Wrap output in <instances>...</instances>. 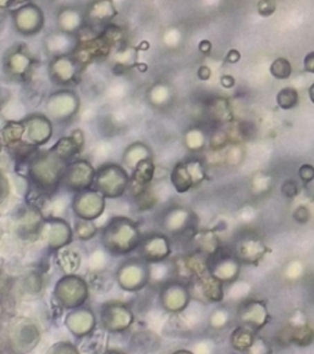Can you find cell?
<instances>
[{
    "label": "cell",
    "instance_id": "45",
    "mask_svg": "<svg viewBox=\"0 0 314 354\" xmlns=\"http://www.w3.org/2000/svg\"><path fill=\"white\" fill-rule=\"evenodd\" d=\"M299 178L304 183V184H308L314 180V166L313 165H308V163H304L299 167Z\"/></svg>",
    "mask_w": 314,
    "mask_h": 354
},
{
    "label": "cell",
    "instance_id": "36",
    "mask_svg": "<svg viewBox=\"0 0 314 354\" xmlns=\"http://www.w3.org/2000/svg\"><path fill=\"white\" fill-rule=\"evenodd\" d=\"M270 73L278 80L288 79L292 75V65L286 58H277L271 62Z\"/></svg>",
    "mask_w": 314,
    "mask_h": 354
},
{
    "label": "cell",
    "instance_id": "8",
    "mask_svg": "<svg viewBox=\"0 0 314 354\" xmlns=\"http://www.w3.org/2000/svg\"><path fill=\"white\" fill-rule=\"evenodd\" d=\"M191 301V292L188 283L170 278L159 285V303L172 314L183 313Z\"/></svg>",
    "mask_w": 314,
    "mask_h": 354
},
{
    "label": "cell",
    "instance_id": "23",
    "mask_svg": "<svg viewBox=\"0 0 314 354\" xmlns=\"http://www.w3.org/2000/svg\"><path fill=\"white\" fill-rule=\"evenodd\" d=\"M116 15V8L111 0H93L83 11L84 24L97 29L104 28Z\"/></svg>",
    "mask_w": 314,
    "mask_h": 354
},
{
    "label": "cell",
    "instance_id": "52",
    "mask_svg": "<svg viewBox=\"0 0 314 354\" xmlns=\"http://www.w3.org/2000/svg\"><path fill=\"white\" fill-rule=\"evenodd\" d=\"M196 75H198V77H199L201 80H207V79L210 77L212 72H210V68H209V66H206V65H201V66L198 68Z\"/></svg>",
    "mask_w": 314,
    "mask_h": 354
},
{
    "label": "cell",
    "instance_id": "28",
    "mask_svg": "<svg viewBox=\"0 0 314 354\" xmlns=\"http://www.w3.org/2000/svg\"><path fill=\"white\" fill-rule=\"evenodd\" d=\"M83 144H84L83 133L80 130H75L72 131V134L59 138L55 142V145L51 148V151L55 155H58L61 159L69 162L76 156V153H79Z\"/></svg>",
    "mask_w": 314,
    "mask_h": 354
},
{
    "label": "cell",
    "instance_id": "41",
    "mask_svg": "<svg viewBox=\"0 0 314 354\" xmlns=\"http://www.w3.org/2000/svg\"><path fill=\"white\" fill-rule=\"evenodd\" d=\"M185 142H187V145H188L192 151H195V149H198V148H201V147L203 145V137H202L201 131L194 130V131H190V133L187 134Z\"/></svg>",
    "mask_w": 314,
    "mask_h": 354
},
{
    "label": "cell",
    "instance_id": "58",
    "mask_svg": "<svg viewBox=\"0 0 314 354\" xmlns=\"http://www.w3.org/2000/svg\"><path fill=\"white\" fill-rule=\"evenodd\" d=\"M101 354H123L122 351H119V350H113V348H111V350H105L104 353H101Z\"/></svg>",
    "mask_w": 314,
    "mask_h": 354
},
{
    "label": "cell",
    "instance_id": "59",
    "mask_svg": "<svg viewBox=\"0 0 314 354\" xmlns=\"http://www.w3.org/2000/svg\"><path fill=\"white\" fill-rule=\"evenodd\" d=\"M0 317H1V310H0Z\"/></svg>",
    "mask_w": 314,
    "mask_h": 354
},
{
    "label": "cell",
    "instance_id": "5",
    "mask_svg": "<svg viewBox=\"0 0 314 354\" xmlns=\"http://www.w3.org/2000/svg\"><path fill=\"white\" fill-rule=\"evenodd\" d=\"M116 282L126 292H138L149 285V264L141 257L123 260L116 270Z\"/></svg>",
    "mask_w": 314,
    "mask_h": 354
},
{
    "label": "cell",
    "instance_id": "21",
    "mask_svg": "<svg viewBox=\"0 0 314 354\" xmlns=\"http://www.w3.org/2000/svg\"><path fill=\"white\" fill-rule=\"evenodd\" d=\"M44 227V217L36 205H29L21 209L18 214L17 232L22 239H37Z\"/></svg>",
    "mask_w": 314,
    "mask_h": 354
},
{
    "label": "cell",
    "instance_id": "51",
    "mask_svg": "<svg viewBox=\"0 0 314 354\" xmlns=\"http://www.w3.org/2000/svg\"><path fill=\"white\" fill-rule=\"evenodd\" d=\"M241 59V53L235 48H231L228 53H227V57H225V61L230 62V64H237L238 61Z\"/></svg>",
    "mask_w": 314,
    "mask_h": 354
},
{
    "label": "cell",
    "instance_id": "30",
    "mask_svg": "<svg viewBox=\"0 0 314 354\" xmlns=\"http://www.w3.org/2000/svg\"><path fill=\"white\" fill-rule=\"evenodd\" d=\"M83 24V12H79L75 8H64L58 14V25L61 28V32L76 35Z\"/></svg>",
    "mask_w": 314,
    "mask_h": 354
},
{
    "label": "cell",
    "instance_id": "46",
    "mask_svg": "<svg viewBox=\"0 0 314 354\" xmlns=\"http://www.w3.org/2000/svg\"><path fill=\"white\" fill-rule=\"evenodd\" d=\"M292 216H293V220L296 221V223H299V224H306L308 220H310V210L306 207V206H297L295 210H293V213H292Z\"/></svg>",
    "mask_w": 314,
    "mask_h": 354
},
{
    "label": "cell",
    "instance_id": "40",
    "mask_svg": "<svg viewBox=\"0 0 314 354\" xmlns=\"http://www.w3.org/2000/svg\"><path fill=\"white\" fill-rule=\"evenodd\" d=\"M277 4L275 0H260L257 3V12L261 17H270L275 12Z\"/></svg>",
    "mask_w": 314,
    "mask_h": 354
},
{
    "label": "cell",
    "instance_id": "25",
    "mask_svg": "<svg viewBox=\"0 0 314 354\" xmlns=\"http://www.w3.org/2000/svg\"><path fill=\"white\" fill-rule=\"evenodd\" d=\"M4 66L10 76L15 79H25L32 71L33 57L24 47L18 46L7 54Z\"/></svg>",
    "mask_w": 314,
    "mask_h": 354
},
{
    "label": "cell",
    "instance_id": "6",
    "mask_svg": "<svg viewBox=\"0 0 314 354\" xmlns=\"http://www.w3.org/2000/svg\"><path fill=\"white\" fill-rule=\"evenodd\" d=\"M206 180V169L201 159L180 160L170 171V183L178 194L188 192Z\"/></svg>",
    "mask_w": 314,
    "mask_h": 354
},
{
    "label": "cell",
    "instance_id": "22",
    "mask_svg": "<svg viewBox=\"0 0 314 354\" xmlns=\"http://www.w3.org/2000/svg\"><path fill=\"white\" fill-rule=\"evenodd\" d=\"M24 122L25 134L29 144L39 147L46 144L53 136V122L48 116L41 113L29 115Z\"/></svg>",
    "mask_w": 314,
    "mask_h": 354
},
{
    "label": "cell",
    "instance_id": "19",
    "mask_svg": "<svg viewBox=\"0 0 314 354\" xmlns=\"http://www.w3.org/2000/svg\"><path fill=\"white\" fill-rule=\"evenodd\" d=\"M80 65L76 62L71 53L53 55L48 72L53 82L58 86H69L76 82L80 72Z\"/></svg>",
    "mask_w": 314,
    "mask_h": 354
},
{
    "label": "cell",
    "instance_id": "47",
    "mask_svg": "<svg viewBox=\"0 0 314 354\" xmlns=\"http://www.w3.org/2000/svg\"><path fill=\"white\" fill-rule=\"evenodd\" d=\"M11 285V278L3 270H0V299L6 297L10 293Z\"/></svg>",
    "mask_w": 314,
    "mask_h": 354
},
{
    "label": "cell",
    "instance_id": "54",
    "mask_svg": "<svg viewBox=\"0 0 314 354\" xmlns=\"http://www.w3.org/2000/svg\"><path fill=\"white\" fill-rule=\"evenodd\" d=\"M29 0H0V8H8L12 4H19V3H28Z\"/></svg>",
    "mask_w": 314,
    "mask_h": 354
},
{
    "label": "cell",
    "instance_id": "15",
    "mask_svg": "<svg viewBox=\"0 0 314 354\" xmlns=\"http://www.w3.org/2000/svg\"><path fill=\"white\" fill-rule=\"evenodd\" d=\"M14 350L18 353L30 351L40 339L39 328L28 318H19L7 333Z\"/></svg>",
    "mask_w": 314,
    "mask_h": 354
},
{
    "label": "cell",
    "instance_id": "12",
    "mask_svg": "<svg viewBox=\"0 0 314 354\" xmlns=\"http://www.w3.org/2000/svg\"><path fill=\"white\" fill-rule=\"evenodd\" d=\"M235 318L238 321V325H242L255 332H259L268 324L271 317L263 300L246 299L238 306Z\"/></svg>",
    "mask_w": 314,
    "mask_h": 354
},
{
    "label": "cell",
    "instance_id": "42",
    "mask_svg": "<svg viewBox=\"0 0 314 354\" xmlns=\"http://www.w3.org/2000/svg\"><path fill=\"white\" fill-rule=\"evenodd\" d=\"M299 192V187L296 184L295 180H285L281 185V194L285 196V198H295Z\"/></svg>",
    "mask_w": 314,
    "mask_h": 354
},
{
    "label": "cell",
    "instance_id": "32",
    "mask_svg": "<svg viewBox=\"0 0 314 354\" xmlns=\"http://www.w3.org/2000/svg\"><path fill=\"white\" fill-rule=\"evenodd\" d=\"M152 158L151 149L142 144V142H134L130 147H127V149L123 153V163L129 167V169H134V166L137 163H140L144 159Z\"/></svg>",
    "mask_w": 314,
    "mask_h": 354
},
{
    "label": "cell",
    "instance_id": "43",
    "mask_svg": "<svg viewBox=\"0 0 314 354\" xmlns=\"http://www.w3.org/2000/svg\"><path fill=\"white\" fill-rule=\"evenodd\" d=\"M227 321H228V314L223 310H216L210 317V325L212 328H216V329L224 328Z\"/></svg>",
    "mask_w": 314,
    "mask_h": 354
},
{
    "label": "cell",
    "instance_id": "20",
    "mask_svg": "<svg viewBox=\"0 0 314 354\" xmlns=\"http://www.w3.org/2000/svg\"><path fill=\"white\" fill-rule=\"evenodd\" d=\"M191 297L194 296L196 300L202 303L216 304L223 301L224 299V283L212 277L209 272L192 279L190 283Z\"/></svg>",
    "mask_w": 314,
    "mask_h": 354
},
{
    "label": "cell",
    "instance_id": "10",
    "mask_svg": "<svg viewBox=\"0 0 314 354\" xmlns=\"http://www.w3.org/2000/svg\"><path fill=\"white\" fill-rule=\"evenodd\" d=\"M46 109L51 122L66 123L76 115L79 109V98L75 91L62 88L48 97Z\"/></svg>",
    "mask_w": 314,
    "mask_h": 354
},
{
    "label": "cell",
    "instance_id": "44",
    "mask_svg": "<svg viewBox=\"0 0 314 354\" xmlns=\"http://www.w3.org/2000/svg\"><path fill=\"white\" fill-rule=\"evenodd\" d=\"M50 354H80L79 350L71 344V343H65V342H61V343H57L53 348H51V353Z\"/></svg>",
    "mask_w": 314,
    "mask_h": 354
},
{
    "label": "cell",
    "instance_id": "9",
    "mask_svg": "<svg viewBox=\"0 0 314 354\" xmlns=\"http://www.w3.org/2000/svg\"><path fill=\"white\" fill-rule=\"evenodd\" d=\"M100 321L105 330L120 333L133 325L134 313L126 303L107 301L100 308Z\"/></svg>",
    "mask_w": 314,
    "mask_h": 354
},
{
    "label": "cell",
    "instance_id": "29",
    "mask_svg": "<svg viewBox=\"0 0 314 354\" xmlns=\"http://www.w3.org/2000/svg\"><path fill=\"white\" fill-rule=\"evenodd\" d=\"M279 339L284 344H295L299 347L310 346L314 340V329L308 325L286 326L281 330Z\"/></svg>",
    "mask_w": 314,
    "mask_h": 354
},
{
    "label": "cell",
    "instance_id": "48",
    "mask_svg": "<svg viewBox=\"0 0 314 354\" xmlns=\"http://www.w3.org/2000/svg\"><path fill=\"white\" fill-rule=\"evenodd\" d=\"M0 354H17L7 335L0 333Z\"/></svg>",
    "mask_w": 314,
    "mask_h": 354
},
{
    "label": "cell",
    "instance_id": "60",
    "mask_svg": "<svg viewBox=\"0 0 314 354\" xmlns=\"http://www.w3.org/2000/svg\"><path fill=\"white\" fill-rule=\"evenodd\" d=\"M313 201H314V196H313Z\"/></svg>",
    "mask_w": 314,
    "mask_h": 354
},
{
    "label": "cell",
    "instance_id": "4",
    "mask_svg": "<svg viewBox=\"0 0 314 354\" xmlns=\"http://www.w3.org/2000/svg\"><path fill=\"white\" fill-rule=\"evenodd\" d=\"M130 184V174L126 169L118 163H105L95 170L94 189H97L104 198L115 199L120 198Z\"/></svg>",
    "mask_w": 314,
    "mask_h": 354
},
{
    "label": "cell",
    "instance_id": "17",
    "mask_svg": "<svg viewBox=\"0 0 314 354\" xmlns=\"http://www.w3.org/2000/svg\"><path fill=\"white\" fill-rule=\"evenodd\" d=\"M232 253L241 263L255 264L264 257L267 246L257 234L249 231L235 239Z\"/></svg>",
    "mask_w": 314,
    "mask_h": 354
},
{
    "label": "cell",
    "instance_id": "14",
    "mask_svg": "<svg viewBox=\"0 0 314 354\" xmlns=\"http://www.w3.org/2000/svg\"><path fill=\"white\" fill-rule=\"evenodd\" d=\"M94 174L95 170L90 162L84 159H73L66 165L62 184L66 187V189L79 192L93 185Z\"/></svg>",
    "mask_w": 314,
    "mask_h": 354
},
{
    "label": "cell",
    "instance_id": "33",
    "mask_svg": "<svg viewBox=\"0 0 314 354\" xmlns=\"http://www.w3.org/2000/svg\"><path fill=\"white\" fill-rule=\"evenodd\" d=\"M25 134V126L24 122L18 120H10L7 122L1 129V137L3 141L8 147H14L22 141V137Z\"/></svg>",
    "mask_w": 314,
    "mask_h": 354
},
{
    "label": "cell",
    "instance_id": "13",
    "mask_svg": "<svg viewBox=\"0 0 314 354\" xmlns=\"http://www.w3.org/2000/svg\"><path fill=\"white\" fill-rule=\"evenodd\" d=\"M241 261L232 252H225L221 248L209 256V274L220 282L232 283L241 274Z\"/></svg>",
    "mask_w": 314,
    "mask_h": 354
},
{
    "label": "cell",
    "instance_id": "24",
    "mask_svg": "<svg viewBox=\"0 0 314 354\" xmlns=\"http://www.w3.org/2000/svg\"><path fill=\"white\" fill-rule=\"evenodd\" d=\"M95 315L90 308H76L75 311L69 313L65 318L66 328L76 336L84 337L95 330Z\"/></svg>",
    "mask_w": 314,
    "mask_h": 354
},
{
    "label": "cell",
    "instance_id": "26",
    "mask_svg": "<svg viewBox=\"0 0 314 354\" xmlns=\"http://www.w3.org/2000/svg\"><path fill=\"white\" fill-rule=\"evenodd\" d=\"M154 176H155V165H154L152 158L141 160L131 170L130 184H129L127 191H130V194L133 196L138 195L140 192H142L151 187Z\"/></svg>",
    "mask_w": 314,
    "mask_h": 354
},
{
    "label": "cell",
    "instance_id": "2",
    "mask_svg": "<svg viewBox=\"0 0 314 354\" xmlns=\"http://www.w3.org/2000/svg\"><path fill=\"white\" fill-rule=\"evenodd\" d=\"M141 238L138 224L126 216L112 217L101 231L104 249L115 256H126L137 250Z\"/></svg>",
    "mask_w": 314,
    "mask_h": 354
},
{
    "label": "cell",
    "instance_id": "35",
    "mask_svg": "<svg viewBox=\"0 0 314 354\" xmlns=\"http://www.w3.org/2000/svg\"><path fill=\"white\" fill-rule=\"evenodd\" d=\"M98 232V228L93 223V220H84V218H77L75 223V234L79 239L87 241L95 236Z\"/></svg>",
    "mask_w": 314,
    "mask_h": 354
},
{
    "label": "cell",
    "instance_id": "53",
    "mask_svg": "<svg viewBox=\"0 0 314 354\" xmlns=\"http://www.w3.org/2000/svg\"><path fill=\"white\" fill-rule=\"evenodd\" d=\"M220 83L224 88H231L235 84V79L231 75H223L220 79Z\"/></svg>",
    "mask_w": 314,
    "mask_h": 354
},
{
    "label": "cell",
    "instance_id": "39",
    "mask_svg": "<svg viewBox=\"0 0 314 354\" xmlns=\"http://www.w3.org/2000/svg\"><path fill=\"white\" fill-rule=\"evenodd\" d=\"M271 353H273L271 344L264 337H261L259 335H256L253 343L245 351V354H271Z\"/></svg>",
    "mask_w": 314,
    "mask_h": 354
},
{
    "label": "cell",
    "instance_id": "3",
    "mask_svg": "<svg viewBox=\"0 0 314 354\" xmlns=\"http://www.w3.org/2000/svg\"><path fill=\"white\" fill-rule=\"evenodd\" d=\"M159 225L169 238L185 236L190 239L196 231V216L190 207L173 203L162 212Z\"/></svg>",
    "mask_w": 314,
    "mask_h": 354
},
{
    "label": "cell",
    "instance_id": "49",
    "mask_svg": "<svg viewBox=\"0 0 314 354\" xmlns=\"http://www.w3.org/2000/svg\"><path fill=\"white\" fill-rule=\"evenodd\" d=\"M10 194V184L8 180L6 178V176L0 171V203L4 202V199L8 196Z\"/></svg>",
    "mask_w": 314,
    "mask_h": 354
},
{
    "label": "cell",
    "instance_id": "57",
    "mask_svg": "<svg viewBox=\"0 0 314 354\" xmlns=\"http://www.w3.org/2000/svg\"><path fill=\"white\" fill-rule=\"evenodd\" d=\"M172 354H194V353H192V351H190V350H185V348H180V350L173 351Z\"/></svg>",
    "mask_w": 314,
    "mask_h": 354
},
{
    "label": "cell",
    "instance_id": "27",
    "mask_svg": "<svg viewBox=\"0 0 314 354\" xmlns=\"http://www.w3.org/2000/svg\"><path fill=\"white\" fill-rule=\"evenodd\" d=\"M47 227V243L51 249H62L72 241V230L68 223L59 217L44 218Z\"/></svg>",
    "mask_w": 314,
    "mask_h": 354
},
{
    "label": "cell",
    "instance_id": "7",
    "mask_svg": "<svg viewBox=\"0 0 314 354\" xmlns=\"http://www.w3.org/2000/svg\"><path fill=\"white\" fill-rule=\"evenodd\" d=\"M55 301L65 308H77L89 299V285L80 277L65 275L54 288Z\"/></svg>",
    "mask_w": 314,
    "mask_h": 354
},
{
    "label": "cell",
    "instance_id": "38",
    "mask_svg": "<svg viewBox=\"0 0 314 354\" xmlns=\"http://www.w3.org/2000/svg\"><path fill=\"white\" fill-rule=\"evenodd\" d=\"M22 286L25 289L26 293L29 295H35V293H39L43 288V278L39 272H29L24 282H22Z\"/></svg>",
    "mask_w": 314,
    "mask_h": 354
},
{
    "label": "cell",
    "instance_id": "55",
    "mask_svg": "<svg viewBox=\"0 0 314 354\" xmlns=\"http://www.w3.org/2000/svg\"><path fill=\"white\" fill-rule=\"evenodd\" d=\"M210 50H212V43H210L209 40H202V41L199 43V51H201L202 54H209Z\"/></svg>",
    "mask_w": 314,
    "mask_h": 354
},
{
    "label": "cell",
    "instance_id": "18",
    "mask_svg": "<svg viewBox=\"0 0 314 354\" xmlns=\"http://www.w3.org/2000/svg\"><path fill=\"white\" fill-rule=\"evenodd\" d=\"M72 207L77 218L94 220L102 214L105 209V198L97 189L87 188L76 192Z\"/></svg>",
    "mask_w": 314,
    "mask_h": 354
},
{
    "label": "cell",
    "instance_id": "56",
    "mask_svg": "<svg viewBox=\"0 0 314 354\" xmlns=\"http://www.w3.org/2000/svg\"><path fill=\"white\" fill-rule=\"evenodd\" d=\"M308 97H310V100H311V102L314 104V83L310 86V88H308Z\"/></svg>",
    "mask_w": 314,
    "mask_h": 354
},
{
    "label": "cell",
    "instance_id": "31",
    "mask_svg": "<svg viewBox=\"0 0 314 354\" xmlns=\"http://www.w3.org/2000/svg\"><path fill=\"white\" fill-rule=\"evenodd\" d=\"M256 335H257V332H255L246 326L238 325L230 335V344L234 350H237L239 353H245L253 343Z\"/></svg>",
    "mask_w": 314,
    "mask_h": 354
},
{
    "label": "cell",
    "instance_id": "34",
    "mask_svg": "<svg viewBox=\"0 0 314 354\" xmlns=\"http://www.w3.org/2000/svg\"><path fill=\"white\" fill-rule=\"evenodd\" d=\"M275 100H277V105L281 109L288 111V109H292L293 106H296V104L299 101V94L293 87H284L282 90L278 91Z\"/></svg>",
    "mask_w": 314,
    "mask_h": 354
},
{
    "label": "cell",
    "instance_id": "16",
    "mask_svg": "<svg viewBox=\"0 0 314 354\" xmlns=\"http://www.w3.org/2000/svg\"><path fill=\"white\" fill-rule=\"evenodd\" d=\"M15 29L25 36L39 33L44 26V14L41 8L33 3H25L12 12Z\"/></svg>",
    "mask_w": 314,
    "mask_h": 354
},
{
    "label": "cell",
    "instance_id": "11",
    "mask_svg": "<svg viewBox=\"0 0 314 354\" xmlns=\"http://www.w3.org/2000/svg\"><path fill=\"white\" fill-rule=\"evenodd\" d=\"M170 254L172 242L170 238L163 232H152L142 236L137 248V256L148 264L165 261Z\"/></svg>",
    "mask_w": 314,
    "mask_h": 354
},
{
    "label": "cell",
    "instance_id": "37",
    "mask_svg": "<svg viewBox=\"0 0 314 354\" xmlns=\"http://www.w3.org/2000/svg\"><path fill=\"white\" fill-rule=\"evenodd\" d=\"M59 264H61L62 270H65L66 272H72V271L77 270V267H79V264H80V259H79L77 253L65 249V250L61 252Z\"/></svg>",
    "mask_w": 314,
    "mask_h": 354
},
{
    "label": "cell",
    "instance_id": "1",
    "mask_svg": "<svg viewBox=\"0 0 314 354\" xmlns=\"http://www.w3.org/2000/svg\"><path fill=\"white\" fill-rule=\"evenodd\" d=\"M68 162L55 155L51 149L37 151L28 162V177L33 191L40 196L53 195L62 184Z\"/></svg>",
    "mask_w": 314,
    "mask_h": 354
},
{
    "label": "cell",
    "instance_id": "50",
    "mask_svg": "<svg viewBox=\"0 0 314 354\" xmlns=\"http://www.w3.org/2000/svg\"><path fill=\"white\" fill-rule=\"evenodd\" d=\"M303 66H304V69H306L307 72L314 73V51H310V53L304 57Z\"/></svg>",
    "mask_w": 314,
    "mask_h": 354
}]
</instances>
